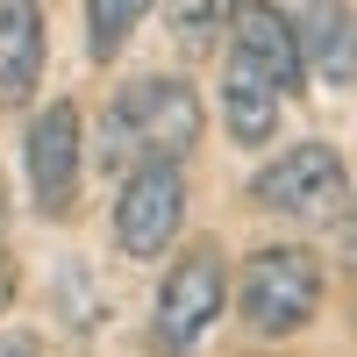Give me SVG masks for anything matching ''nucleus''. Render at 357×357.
Returning a JSON list of instances; mask_svg holds the SVG:
<instances>
[{
    "instance_id": "obj_1",
    "label": "nucleus",
    "mask_w": 357,
    "mask_h": 357,
    "mask_svg": "<svg viewBox=\"0 0 357 357\" xmlns=\"http://www.w3.org/2000/svg\"><path fill=\"white\" fill-rule=\"evenodd\" d=\"M200 143V93L186 79H129L107 100V165H186Z\"/></svg>"
},
{
    "instance_id": "obj_2",
    "label": "nucleus",
    "mask_w": 357,
    "mask_h": 357,
    "mask_svg": "<svg viewBox=\"0 0 357 357\" xmlns=\"http://www.w3.org/2000/svg\"><path fill=\"white\" fill-rule=\"evenodd\" d=\"M236 307L257 336H293L307 329L321 307V264L301 243H272L243 264V286H236Z\"/></svg>"
},
{
    "instance_id": "obj_3",
    "label": "nucleus",
    "mask_w": 357,
    "mask_h": 357,
    "mask_svg": "<svg viewBox=\"0 0 357 357\" xmlns=\"http://www.w3.org/2000/svg\"><path fill=\"white\" fill-rule=\"evenodd\" d=\"M250 200L286 215V222H329L350 200V172H343V158L329 143H293V151H279L250 178Z\"/></svg>"
},
{
    "instance_id": "obj_4",
    "label": "nucleus",
    "mask_w": 357,
    "mask_h": 357,
    "mask_svg": "<svg viewBox=\"0 0 357 357\" xmlns=\"http://www.w3.org/2000/svg\"><path fill=\"white\" fill-rule=\"evenodd\" d=\"M229 301V272H222V250L215 243H193L186 257L165 272L158 286V314H151V329H158V350L165 357H186L207 329H215V314Z\"/></svg>"
},
{
    "instance_id": "obj_5",
    "label": "nucleus",
    "mask_w": 357,
    "mask_h": 357,
    "mask_svg": "<svg viewBox=\"0 0 357 357\" xmlns=\"http://www.w3.org/2000/svg\"><path fill=\"white\" fill-rule=\"evenodd\" d=\"M178 222H186V178H178V165L122 172V193H114V243L129 257H165Z\"/></svg>"
},
{
    "instance_id": "obj_6",
    "label": "nucleus",
    "mask_w": 357,
    "mask_h": 357,
    "mask_svg": "<svg viewBox=\"0 0 357 357\" xmlns=\"http://www.w3.org/2000/svg\"><path fill=\"white\" fill-rule=\"evenodd\" d=\"M79 158H86V136H79V107L72 100H50L22 136V165H29V200L36 215H65L72 193H79Z\"/></svg>"
},
{
    "instance_id": "obj_7",
    "label": "nucleus",
    "mask_w": 357,
    "mask_h": 357,
    "mask_svg": "<svg viewBox=\"0 0 357 357\" xmlns=\"http://www.w3.org/2000/svg\"><path fill=\"white\" fill-rule=\"evenodd\" d=\"M229 57H243L250 72H264L279 93H301L307 72H301V43H293V22L272 8V0H229Z\"/></svg>"
},
{
    "instance_id": "obj_8",
    "label": "nucleus",
    "mask_w": 357,
    "mask_h": 357,
    "mask_svg": "<svg viewBox=\"0 0 357 357\" xmlns=\"http://www.w3.org/2000/svg\"><path fill=\"white\" fill-rule=\"evenodd\" d=\"M293 43H301V72L350 86L357 79V15L350 0H293Z\"/></svg>"
},
{
    "instance_id": "obj_9",
    "label": "nucleus",
    "mask_w": 357,
    "mask_h": 357,
    "mask_svg": "<svg viewBox=\"0 0 357 357\" xmlns=\"http://www.w3.org/2000/svg\"><path fill=\"white\" fill-rule=\"evenodd\" d=\"M43 79V8L0 0V107H22Z\"/></svg>"
},
{
    "instance_id": "obj_10",
    "label": "nucleus",
    "mask_w": 357,
    "mask_h": 357,
    "mask_svg": "<svg viewBox=\"0 0 357 357\" xmlns=\"http://www.w3.org/2000/svg\"><path fill=\"white\" fill-rule=\"evenodd\" d=\"M279 86L250 72L243 57H229V72H222V114H229V136L236 143H272L279 136Z\"/></svg>"
},
{
    "instance_id": "obj_11",
    "label": "nucleus",
    "mask_w": 357,
    "mask_h": 357,
    "mask_svg": "<svg viewBox=\"0 0 357 357\" xmlns=\"http://www.w3.org/2000/svg\"><path fill=\"white\" fill-rule=\"evenodd\" d=\"M151 0H86V50L100 57V65H114L122 57V43L136 36V22Z\"/></svg>"
},
{
    "instance_id": "obj_12",
    "label": "nucleus",
    "mask_w": 357,
    "mask_h": 357,
    "mask_svg": "<svg viewBox=\"0 0 357 357\" xmlns=\"http://www.w3.org/2000/svg\"><path fill=\"white\" fill-rule=\"evenodd\" d=\"M165 29H172V43L186 57H200L222 36V0H165Z\"/></svg>"
},
{
    "instance_id": "obj_13",
    "label": "nucleus",
    "mask_w": 357,
    "mask_h": 357,
    "mask_svg": "<svg viewBox=\"0 0 357 357\" xmlns=\"http://www.w3.org/2000/svg\"><path fill=\"white\" fill-rule=\"evenodd\" d=\"M0 357H36V343H29V336H8V343H0Z\"/></svg>"
}]
</instances>
